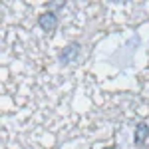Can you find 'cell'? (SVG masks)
Masks as SVG:
<instances>
[{"label":"cell","instance_id":"cell-2","mask_svg":"<svg viewBox=\"0 0 149 149\" xmlns=\"http://www.w3.org/2000/svg\"><path fill=\"white\" fill-rule=\"evenodd\" d=\"M38 26H40V30L42 32H54L58 26H60V16H58L56 10H44L40 16H38Z\"/></svg>","mask_w":149,"mask_h":149},{"label":"cell","instance_id":"cell-3","mask_svg":"<svg viewBox=\"0 0 149 149\" xmlns=\"http://www.w3.org/2000/svg\"><path fill=\"white\" fill-rule=\"evenodd\" d=\"M149 137V123L147 121H139L135 129H133V143L135 145H143Z\"/></svg>","mask_w":149,"mask_h":149},{"label":"cell","instance_id":"cell-1","mask_svg":"<svg viewBox=\"0 0 149 149\" xmlns=\"http://www.w3.org/2000/svg\"><path fill=\"white\" fill-rule=\"evenodd\" d=\"M80 52H81L80 42H76V40H74V42H68L66 46L58 52V62H60V66H70V64H74V62L80 58Z\"/></svg>","mask_w":149,"mask_h":149},{"label":"cell","instance_id":"cell-4","mask_svg":"<svg viewBox=\"0 0 149 149\" xmlns=\"http://www.w3.org/2000/svg\"><path fill=\"white\" fill-rule=\"evenodd\" d=\"M103 149H119L117 145H109V147H103Z\"/></svg>","mask_w":149,"mask_h":149}]
</instances>
